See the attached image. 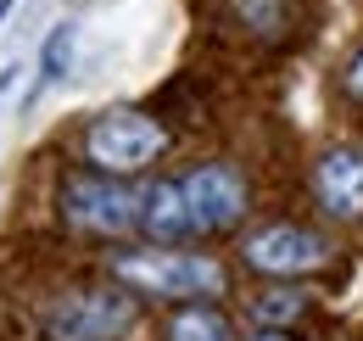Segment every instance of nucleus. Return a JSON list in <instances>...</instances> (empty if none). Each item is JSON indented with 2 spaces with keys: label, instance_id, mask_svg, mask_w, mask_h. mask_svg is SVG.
<instances>
[{
  "label": "nucleus",
  "instance_id": "f03ea898",
  "mask_svg": "<svg viewBox=\"0 0 363 341\" xmlns=\"http://www.w3.org/2000/svg\"><path fill=\"white\" fill-rule=\"evenodd\" d=\"M79 151H84V163L95 173L129 179V173H145L168 151V129H162V118H151L140 107H106V112H95L84 124Z\"/></svg>",
  "mask_w": 363,
  "mask_h": 341
},
{
  "label": "nucleus",
  "instance_id": "423d86ee",
  "mask_svg": "<svg viewBox=\"0 0 363 341\" xmlns=\"http://www.w3.org/2000/svg\"><path fill=\"white\" fill-rule=\"evenodd\" d=\"M179 190L190 207V235H224L252 207V190L235 163H196L190 173H179Z\"/></svg>",
  "mask_w": 363,
  "mask_h": 341
},
{
  "label": "nucleus",
  "instance_id": "dca6fc26",
  "mask_svg": "<svg viewBox=\"0 0 363 341\" xmlns=\"http://www.w3.org/2000/svg\"><path fill=\"white\" fill-rule=\"evenodd\" d=\"M11 6H17V0H0V23H6V17H11Z\"/></svg>",
  "mask_w": 363,
  "mask_h": 341
},
{
  "label": "nucleus",
  "instance_id": "1a4fd4ad",
  "mask_svg": "<svg viewBox=\"0 0 363 341\" xmlns=\"http://www.w3.org/2000/svg\"><path fill=\"white\" fill-rule=\"evenodd\" d=\"M229 17L246 34H257V40H269V45H285L296 34V23H302L296 0H229Z\"/></svg>",
  "mask_w": 363,
  "mask_h": 341
},
{
  "label": "nucleus",
  "instance_id": "ddd939ff",
  "mask_svg": "<svg viewBox=\"0 0 363 341\" xmlns=\"http://www.w3.org/2000/svg\"><path fill=\"white\" fill-rule=\"evenodd\" d=\"M341 95L363 107V45L352 50V56H347V62H341Z\"/></svg>",
  "mask_w": 363,
  "mask_h": 341
},
{
  "label": "nucleus",
  "instance_id": "f257e3e1",
  "mask_svg": "<svg viewBox=\"0 0 363 341\" xmlns=\"http://www.w3.org/2000/svg\"><path fill=\"white\" fill-rule=\"evenodd\" d=\"M112 280L129 286L135 297L157 302H213L229 291V269L213 252H179V247H140L112 257Z\"/></svg>",
  "mask_w": 363,
  "mask_h": 341
},
{
  "label": "nucleus",
  "instance_id": "7ed1b4c3",
  "mask_svg": "<svg viewBox=\"0 0 363 341\" xmlns=\"http://www.w3.org/2000/svg\"><path fill=\"white\" fill-rule=\"evenodd\" d=\"M140 319V297L129 286H79L62 291L45 308V336L50 341H118L129 336Z\"/></svg>",
  "mask_w": 363,
  "mask_h": 341
},
{
  "label": "nucleus",
  "instance_id": "0eeeda50",
  "mask_svg": "<svg viewBox=\"0 0 363 341\" xmlns=\"http://www.w3.org/2000/svg\"><path fill=\"white\" fill-rule=\"evenodd\" d=\"M313 202L335 224H358L363 218V146L358 140H335L313 163Z\"/></svg>",
  "mask_w": 363,
  "mask_h": 341
},
{
  "label": "nucleus",
  "instance_id": "6e6552de",
  "mask_svg": "<svg viewBox=\"0 0 363 341\" xmlns=\"http://www.w3.org/2000/svg\"><path fill=\"white\" fill-rule=\"evenodd\" d=\"M140 229L157 241V247H174L190 235V207H184L179 179H151L140 190Z\"/></svg>",
  "mask_w": 363,
  "mask_h": 341
},
{
  "label": "nucleus",
  "instance_id": "9b49d317",
  "mask_svg": "<svg viewBox=\"0 0 363 341\" xmlns=\"http://www.w3.org/2000/svg\"><path fill=\"white\" fill-rule=\"evenodd\" d=\"M308 308H313V297L285 280V286H269V291L252 297V319H257V330H291Z\"/></svg>",
  "mask_w": 363,
  "mask_h": 341
},
{
  "label": "nucleus",
  "instance_id": "4468645a",
  "mask_svg": "<svg viewBox=\"0 0 363 341\" xmlns=\"http://www.w3.org/2000/svg\"><path fill=\"white\" fill-rule=\"evenodd\" d=\"M246 341H296V336H291V330H252Z\"/></svg>",
  "mask_w": 363,
  "mask_h": 341
},
{
  "label": "nucleus",
  "instance_id": "f8f14e48",
  "mask_svg": "<svg viewBox=\"0 0 363 341\" xmlns=\"http://www.w3.org/2000/svg\"><path fill=\"white\" fill-rule=\"evenodd\" d=\"M67 62H73V23H56L40 45V85H56L67 73Z\"/></svg>",
  "mask_w": 363,
  "mask_h": 341
},
{
  "label": "nucleus",
  "instance_id": "20e7f679",
  "mask_svg": "<svg viewBox=\"0 0 363 341\" xmlns=\"http://www.w3.org/2000/svg\"><path fill=\"white\" fill-rule=\"evenodd\" d=\"M56 213L67 229L95 235V241H123L129 229H140V190H129L123 179L112 173H73L62 179V196H56Z\"/></svg>",
  "mask_w": 363,
  "mask_h": 341
},
{
  "label": "nucleus",
  "instance_id": "2eb2a0df",
  "mask_svg": "<svg viewBox=\"0 0 363 341\" xmlns=\"http://www.w3.org/2000/svg\"><path fill=\"white\" fill-rule=\"evenodd\" d=\"M17 73H23V67H0V90L11 85V79H17Z\"/></svg>",
  "mask_w": 363,
  "mask_h": 341
},
{
  "label": "nucleus",
  "instance_id": "39448f33",
  "mask_svg": "<svg viewBox=\"0 0 363 341\" xmlns=\"http://www.w3.org/2000/svg\"><path fill=\"white\" fill-rule=\"evenodd\" d=\"M330 257H335L330 235H318V229H308V224H291V218L263 224V229H252V235L240 241V263H246L252 274H269V280L318 274Z\"/></svg>",
  "mask_w": 363,
  "mask_h": 341
},
{
  "label": "nucleus",
  "instance_id": "9d476101",
  "mask_svg": "<svg viewBox=\"0 0 363 341\" xmlns=\"http://www.w3.org/2000/svg\"><path fill=\"white\" fill-rule=\"evenodd\" d=\"M162 341H240L218 302H179L162 325Z\"/></svg>",
  "mask_w": 363,
  "mask_h": 341
}]
</instances>
